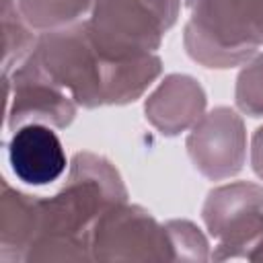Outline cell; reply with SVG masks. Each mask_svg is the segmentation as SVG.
<instances>
[{"label":"cell","mask_w":263,"mask_h":263,"mask_svg":"<svg viewBox=\"0 0 263 263\" xmlns=\"http://www.w3.org/2000/svg\"><path fill=\"white\" fill-rule=\"evenodd\" d=\"M92 4L95 0H16L23 18L39 31L62 29L78 23Z\"/></svg>","instance_id":"cell-12"},{"label":"cell","mask_w":263,"mask_h":263,"mask_svg":"<svg viewBox=\"0 0 263 263\" xmlns=\"http://www.w3.org/2000/svg\"><path fill=\"white\" fill-rule=\"evenodd\" d=\"M6 78V127L10 132L27 123L68 127L76 115L74 99L55 84L45 70L29 55Z\"/></svg>","instance_id":"cell-7"},{"label":"cell","mask_w":263,"mask_h":263,"mask_svg":"<svg viewBox=\"0 0 263 263\" xmlns=\"http://www.w3.org/2000/svg\"><path fill=\"white\" fill-rule=\"evenodd\" d=\"M171 249H173V259H185V261H203L210 259V247L203 236V232L187 220H171L164 224Z\"/></svg>","instance_id":"cell-15"},{"label":"cell","mask_w":263,"mask_h":263,"mask_svg":"<svg viewBox=\"0 0 263 263\" xmlns=\"http://www.w3.org/2000/svg\"><path fill=\"white\" fill-rule=\"evenodd\" d=\"M31 55L76 105L86 109L140 99L162 70L156 53L127 60L105 58L92 43L86 21L45 31Z\"/></svg>","instance_id":"cell-1"},{"label":"cell","mask_w":263,"mask_h":263,"mask_svg":"<svg viewBox=\"0 0 263 263\" xmlns=\"http://www.w3.org/2000/svg\"><path fill=\"white\" fill-rule=\"evenodd\" d=\"M2 29H4V76L16 70L35 49L37 39L33 27L23 18L16 0H2Z\"/></svg>","instance_id":"cell-13"},{"label":"cell","mask_w":263,"mask_h":263,"mask_svg":"<svg viewBox=\"0 0 263 263\" xmlns=\"http://www.w3.org/2000/svg\"><path fill=\"white\" fill-rule=\"evenodd\" d=\"M251 164L255 175L263 181V127H259L251 140Z\"/></svg>","instance_id":"cell-16"},{"label":"cell","mask_w":263,"mask_h":263,"mask_svg":"<svg viewBox=\"0 0 263 263\" xmlns=\"http://www.w3.org/2000/svg\"><path fill=\"white\" fill-rule=\"evenodd\" d=\"M39 232V197L2 183L0 201V259L25 261V253Z\"/></svg>","instance_id":"cell-11"},{"label":"cell","mask_w":263,"mask_h":263,"mask_svg":"<svg viewBox=\"0 0 263 263\" xmlns=\"http://www.w3.org/2000/svg\"><path fill=\"white\" fill-rule=\"evenodd\" d=\"M92 259L99 261H171L173 249L166 228L150 212L115 203L101 214L90 236Z\"/></svg>","instance_id":"cell-6"},{"label":"cell","mask_w":263,"mask_h":263,"mask_svg":"<svg viewBox=\"0 0 263 263\" xmlns=\"http://www.w3.org/2000/svg\"><path fill=\"white\" fill-rule=\"evenodd\" d=\"M205 109V92L185 74L166 76L146 101V119L164 136H177L193 127Z\"/></svg>","instance_id":"cell-10"},{"label":"cell","mask_w":263,"mask_h":263,"mask_svg":"<svg viewBox=\"0 0 263 263\" xmlns=\"http://www.w3.org/2000/svg\"><path fill=\"white\" fill-rule=\"evenodd\" d=\"M8 162L16 179L33 187L58 181L68 166L62 140L53 127L43 123H27L12 132Z\"/></svg>","instance_id":"cell-9"},{"label":"cell","mask_w":263,"mask_h":263,"mask_svg":"<svg viewBox=\"0 0 263 263\" xmlns=\"http://www.w3.org/2000/svg\"><path fill=\"white\" fill-rule=\"evenodd\" d=\"M236 105L251 117H263V53H255L242 68L234 92Z\"/></svg>","instance_id":"cell-14"},{"label":"cell","mask_w":263,"mask_h":263,"mask_svg":"<svg viewBox=\"0 0 263 263\" xmlns=\"http://www.w3.org/2000/svg\"><path fill=\"white\" fill-rule=\"evenodd\" d=\"M183 43L205 68L245 66L263 45V0H185Z\"/></svg>","instance_id":"cell-3"},{"label":"cell","mask_w":263,"mask_h":263,"mask_svg":"<svg viewBox=\"0 0 263 263\" xmlns=\"http://www.w3.org/2000/svg\"><path fill=\"white\" fill-rule=\"evenodd\" d=\"M187 152L193 166L212 181L236 175L247 158L242 119L228 107H216L191 127Z\"/></svg>","instance_id":"cell-8"},{"label":"cell","mask_w":263,"mask_h":263,"mask_svg":"<svg viewBox=\"0 0 263 263\" xmlns=\"http://www.w3.org/2000/svg\"><path fill=\"white\" fill-rule=\"evenodd\" d=\"M127 191L115 166L92 152L72 158L66 185L39 199V232L25 261H86L92 259L90 236L105 210L123 203Z\"/></svg>","instance_id":"cell-2"},{"label":"cell","mask_w":263,"mask_h":263,"mask_svg":"<svg viewBox=\"0 0 263 263\" xmlns=\"http://www.w3.org/2000/svg\"><path fill=\"white\" fill-rule=\"evenodd\" d=\"M203 222L218 240L212 259H251L263 253V187L247 181L228 183L210 191Z\"/></svg>","instance_id":"cell-5"},{"label":"cell","mask_w":263,"mask_h":263,"mask_svg":"<svg viewBox=\"0 0 263 263\" xmlns=\"http://www.w3.org/2000/svg\"><path fill=\"white\" fill-rule=\"evenodd\" d=\"M181 0H95L88 33L109 60L154 53L177 23Z\"/></svg>","instance_id":"cell-4"}]
</instances>
